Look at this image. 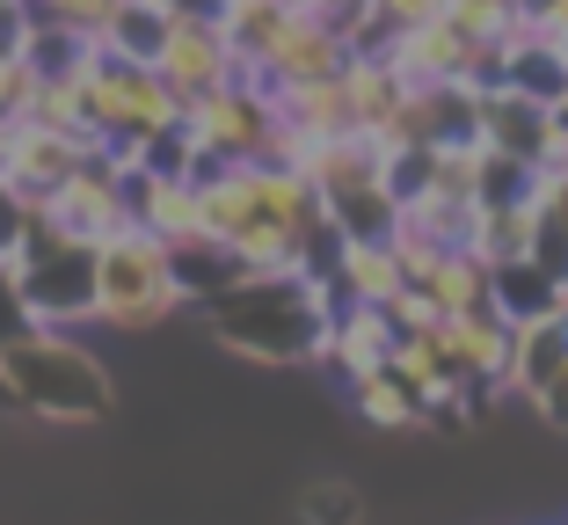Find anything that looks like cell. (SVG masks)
<instances>
[{"label":"cell","mask_w":568,"mask_h":525,"mask_svg":"<svg viewBox=\"0 0 568 525\" xmlns=\"http://www.w3.org/2000/svg\"><path fill=\"white\" fill-rule=\"evenodd\" d=\"M212 336L255 365H314L328 343L335 285L321 271H248L204 300Z\"/></svg>","instance_id":"cell-1"},{"label":"cell","mask_w":568,"mask_h":525,"mask_svg":"<svg viewBox=\"0 0 568 525\" xmlns=\"http://www.w3.org/2000/svg\"><path fill=\"white\" fill-rule=\"evenodd\" d=\"M0 402L37 424H102L110 416V373L67 329H30L0 351Z\"/></svg>","instance_id":"cell-2"},{"label":"cell","mask_w":568,"mask_h":525,"mask_svg":"<svg viewBox=\"0 0 568 525\" xmlns=\"http://www.w3.org/2000/svg\"><path fill=\"white\" fill-rule=\"evenodd\" d=\"M183 306L175 271H168V241L124 220L110 241H95V322L110 329H153Z\"/></svg>","instance_id":"cell-3"},{"label":"cell","mask_w":568,"mask_h":525,"mask_svg":"<svg viewBox=\"0 0 568 525\" xmlns=\"http://www.w3.org/2000/svg\"><path fill=\"white\" fill-rule=\"evenodd\" d=\"M16 277H22V300H30L37 329L95 322V249L73 241V234H59V226L37 220V212H22Z\"/></svg>","instance_id":"cell-4"},{"label":"cell","mask_w":568,"mask_h":525,"mask_svg":"<svg viewBox=\"0 0 568 525\" xmlns=\"http://www.w3.org/2000/svg\"><path fill=\"white\" fill-rule=\"evenodd\" d=\"M270 118H277V102H270V88H255L248 73L183 95V132L197 139V153H219V161H255Z\"/></svg>","instance_id":"cell-5"},{"label":"cell","mask_w":568,"mask_h":525,"mask_svg":"<svg viewBox=\"0 0 568 525\" xmlns=\"http://www.w3.org/2000/svg\"><path fill=\"white\" fill-rule=\"evenodd\" d=\"M430 343H437V357H445V373L459 387H503V373H510V322H503L496 306L437 314Z\"/></svg>","instance_id":"cell-6"},{"label":"cell","mask_w":568,"mask_h":525,"mask_svg":"<svg viewBox=\"0 0 568 525\" xmlns=\"http://www.w3.org/2000/svg\"><path fill=\"white\" fill-rule=\"evenodd\" d=\"M175 95H197V88H219L241 73V51L226 44L219 16H168V37H161V59H153Z\"/></svg>","instance_id":"cell-7"},{"label":"cell","mask_w":568,"mask_h":525,"mask_svg":"<svg viewBox=\"0 0 568 525\" xmlns=\"http://www.w3.org/2000/svg\"><path fill=\"white\" fill-rule=\"evenodd\" d=\"M386 351H394V322H386V306L379 300H335L321 357L343 365L351 380H365V373H379V365H386Z\"/></svg>","instance_id":"cell-8"},{"label":"cell","mask_w":568,"mask_h":525,"mask_svg":"<svg viewBox=\"0 0 568 525\" xmlns=\"http://www.w3.org/2000/svg\"><path fill=\"white\" fill-rule=\"evenodd\" d=\"M408 285L430 292L437 314H467V306H496V271H488L481 255L459 241V249H437L430 263H423V277H408Z\"/></svg>","instance_id":"cell-9"},{"label":"cell","mask_w":568,"mask_h":525,"mask_svg":"<svg viewBox=\"0 0 568 525\" xmlns=\"http://www.w3.org/2000/svg\"><path fill=\"white\" fill-rule=\"evenodd\" d=\"M321 277L335 285V300H386L394 285H408L394 241H335V255H328Z\"/></svg>","instance_id":"cell-10"},{"label":"cell","mask_w":568,"mask_h":525,"mask_svg":"<svg viewBox=\"0 0 568 525\" xmlns=\"http://www.w3.org/2000/svg\"><path fill=\"white\" fill-rule=\"evenodd\" d=\"M402 88L408 81L386 67L379 51H351V59H343V95H351V124H357V132H379V124L394 118Z\"/></svg>","instance_id":"cell-11"},{"label":"cell","mask_w":568,"mask_h":525,"mask_svg":"<svg viewBox=\"0 0 568 525\" xmlns=\"http://www.w3.org/2000/svg\"><path fill=\"white\" fill-rule=\"evenodd\" d=\"M161 37H168V8L161 0H118V16H110V30H102V51L153 67V59H161Z\"/></svg>","instance_id":"cell-12"},{"label":"cell","mask_w":568,"mask_h":525,"mask_svg":"<svg viewBox=\"0 0 568 525\" xmlns=\"http://www.w3.org/2000/svg\"><path fill=\"white\" fill-rule=\"evenodd\" d=\"M357 408H365V424H379V431H408V424H423V408H416V394L402 387V380L386 373H365L357 380Z\"/></svg>","instance_id":"cell-13"},{"label":"cell","mask_w":568,"mask_h":525,"mask_svg":"<svg viewBox=\"0 0 568 525\" xmlns=\"http://www.w3.org/2000/svg\"><path fill=\"white\" fill-rule=\"evenodd\" d=\"M300 518L306 525H357V518H365V504H357L351 482H314V489L300 496Z\"/></svg>","instance_id":"cell-14"},{"label":"cell","mask_w":568,"mask_h":525,"mask_svg":"<svg viewBox=\"0 0 568 525\" xmlns=\"http://www.w3.org/2000/svg\"><path fill=\"white\" fill-rule=\"evenodd\" d=\"M44 22H59V30H81L102 44V30H110V16H118V0H30Z\"/></svg>","instance_id":"cell-15"},{"label":"cell","mask_w":568,"mask_h":525,"mask_svg":"<svg viewBox=\"0 0 568 525\" xmlns=\"http://www.w3.org/2000/svg\"><path fill=\"white\" fill-rule=\"evenodd\" d=\"M37 329V314H30V300H22V277H16V255H0V351L16 336H30Z\"/></svg>","instance_id":"cell-16"},{"label":"cell","mask_w":568,"mask_h":525,"mask_svg":"<svg viewBox=\"0 0 568 525\" xmlns=\"http://www.w3.org/2000/svg\"><path fill=\"white\" fill-rule=\"evenodd\" d=\"M379 306H386V322H394V336H423V329H437V306H430L423 285H394Z\"/></svg>","instance_id":"cell-17"},{"label":"cell","mask_w":568,"mask_h":525,"mask_svg":"<svg viewBox=\"0 0 568 525\" xmlns=\"http://www.w3.org/2000/svg\"><path fill=\"white\" fill-rule=\"evenodd\" d=\"M30 22H37L30 0H0V59H22V44H30Z\"/></svg>","instance_id":"cell-18"},{"label":"cell","mask_w":568,"mask_h":525,"mask_svg":"<svg viewBox=\"0 0 568 525\" xmlns=\"http://www.w3.org/2000/svg\"><path fill=\"white\" fill-rule=\"evenodd\" d=\"M532 408H539V416H547V424H554V431H568V365H561V373H554V387H547V394H539V402H532Z\"/></svg>","instance_id":"cell-19"},{"label":"cell","mask_w":568,"mask_h":525,"mask_svg":"<svg viewBox=\"0 0 568 525\" xmlns=\"http://www.w3.org/2000/svg\"><path fill=\"white\" fill-rule=\"evenodd\" d=\"M16 234H22V204L0 190V255H16Z\"/></svg>","instance_id":"cell-20"},{"label":"cell","mask_w":568,"mask_h":525,"mask_svg":"<svg viewBox=\"0 0 568 525\" xmlns=\"http://www.w3.org/2000/svg\"><path fill=\"white\" fill-rule=\"evenodd\" d=\"M300 8H314V16H328L335 30H343L351 16H365V0H300Z\"/></svg>","instance_id":"cell-21"}]
</instances>
